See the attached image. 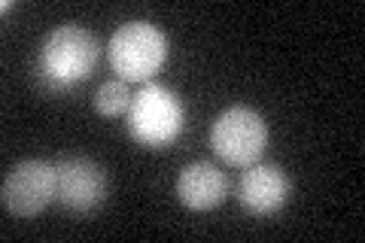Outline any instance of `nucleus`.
<instances>
[{
    "instance_id": "nucleus-1",
    "label": "nucleus",
    "mask_w": 365,
    "mask_h": 243,
    "mask_svg": "<svg viewBox=\"0 0 365 243\" xmlns=\"http://www.w3.org/2000/svg\"><path fill=\"white\" fill-rule=\"evenodd\" d=\"M101 58L98 37L83 25H58L43 37L34 61L37 86L49 95H64L95 73Z\"/></svg>"
},
{
    "instance_id": "nucleus-2",
    "label": "nucleus",
    "mask_w": 365,
    "mask_h": 243,
    "mask_svg": "<svg viewBox=\"0 0 365 243\" xmlns=\"http://www.w3.org/2000/svg\"><path fill=\"white\" fill-rule=\"evenodd\" d=\"M128 134L143 149H168L186 128V107L162 83H143L125 115Z\"/></svg>"
},
{
    "instance_id": "nucleus-3",
    "label": "nucleus",
    "mask_w": 365,
    "mask_h": 243,
    "mask_svg": "<svg viewBox=\"0 0 365 243\" xmlns=\"http://www.w3.org/2000/svg\"><path fill=\"white\" fill-rule=\"evenodd\" d=\"M107 55L113 73L125 83H153L168 61V37L153 21H125L113 31Z\"/></svg>"
},
{
    "instance_id": "nucleus-4",
    "label": "nucleus",
    "mask_w": 365,
    "mask_h": 243,
    "mask_svg": "<svg viewBox=\"0 0 365 243\" xmlns=\"http://www.w3.org/2000/svg\"><path fill=\"white\" fill-rule=\"evenodd\" d=\"M210 146L216 158L228 167H250L262 158L268 146V125L253 107H228L216 115L210 128Z\"/></svg>"
},
{
    "instance_id": "nucleus-5",
    "label": "nucleus",
    "mask_w": 365,
    "mask_h": 243,
    "mask_svg": "<svg viewBox=\"0 0 365 243\" xmlns=\"http://www.w3.org/2000/svg\"><path fill=\"white\" fill-rule=\"evenodd\" d=\"M0 201L6 213L19 219L40 216L52 201H58V167L43 158H25L13 165L0 186Z\"/></svg>"
},
{
    "instance_id": "nucleus-6",
    "label": "nucleus",
    "mask_w": 365,
    "mask_h": 243,
    "mask_svg": "<svg viewBox=\"0 0 365 243\" xmlns=\"http://www.w3.org/2000/svg\"><path fill=\"white\" fill-rule=\"evenodd\" d=\"M55 167H58V201L71 213H91L107 201L110 180L95 158L67 155L55 161Z\"/></svg>"
},
{
    "instance_id": "nucleus-7",
    "label": "nucleus",
    "mask_w": 365,
    "mask_h": 243,
    "mask_svg": "<svg viewBox=\"0 0 365 243\" xmlns=\"http://www.w3.org/2000/svg\"><path fill=\"white\" fill-rule=\"evenodd\" d=\"M292 195V182L280 165H250L244 167V177L237 182V204L250 216H274L283 210Z\"/></svg>"
},
{
    "instance_id": "nucleus-8",
    "label": "nucleus",
    "mask_w": 365,
    "mask_h": 243,
    "mask_svg": "<svg viewBox=\"0 0 365 243\" xmlns=\"http://www.w3.org/2000/svg\"><path fill=\"white\" fill-rule=\"evenodd\" d=\"M232 192L228 173L210 161H192L177 173V198L189 210H216Z\"/></svg>"
},
{
    "instance_id": "nucleus-9",
    "label": "nucleus",
    "mask_w": 365,
    "mask_h": 243,
    "mask_svg": "<svg viewBox=\"0 0 365 243\" xmlns=\"http://www.w3.org/2000/svg\"><path fill=\"white\" fill-rule=\"evenodd\" d=\"M131 100H134V95L125 79H107V83H101L95 88L91 107H95L98 115H104V119H122V115H128Z\"/></svg>"
}]
</instances>
